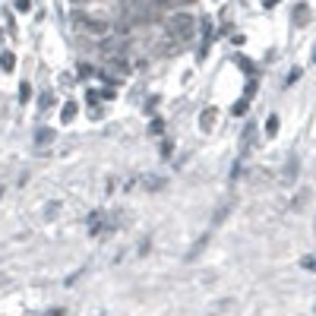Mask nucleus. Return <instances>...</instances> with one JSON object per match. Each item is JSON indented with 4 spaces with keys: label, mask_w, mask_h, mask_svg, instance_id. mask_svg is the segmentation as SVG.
Listing matches in <instances>:
<instances>
[{
    "label": "nucleus",
    "mask_w": 316,
    "mask_h": 316,
    "mask_svg": "<svg viewBox=\"0 0 316 316\" xmlns=\"http://www.w3.org/2000/svg\"><path fill=\"white\" fill-rule=\"evenodd\" d=\"M168 35L177 41H190L193 35H196V19L190 13H174L171 19H168Z\"/></svg>",
    "instance_id": "obj_1"
},
{
    "label": "nucleus",
    "mask_w": 316,
    "mask_h": 316,
    "mask_svg": "<svg viewBox=\"0 0 316 316\" xmlns=\"http://www.w3.org/2000/svg\"><path fill=\"white\" fill-rule=\"evenodd\" d=\"M70 19L76 23V29H86L89 35H108V29H111L104 19H95V16H86V13H73Z\"/></svg>",
    "instance_id": "obj_2"
},
{
    "label": "nucleus",
    "mask_w": 316,
    "mask_h": 316,
    "mask_svg": "<svg viewBox=\"0 0 316 316\" xmlns=\"http://www.w3.org/2000/svg\"><path fill=\"white\" fill-rule=\"evenodd\" d=\"M215 117H218V111H215V108H206V111H202V130H206V133L215 127Z\"/></svg>",
    "instance_id": "obj_3"
},
{
    "label": "nucleus",
    "mask_w": 316,
    "mask_h": 316,
    "mask_svg": "<svg viewBox=\"0 0 316 316\" xmlns=\"http://www.w3.org/2000/svg\"><path fill=\"white\" fill-rule=\"evenodd\" d=\"M294 19H297V26H307V23H310V7L301 4V7L294 10Z\"/></svg>",
    "instance_id": "obj_4"
},
{
    "label": "nucleus",
    "mask_w": 316,
    "mask_h": 316,
    "mask_svg": "<svg viewBox=\"0 0 316 316\" xmlns=\"http://www.w3.org/2000/svg\"><path fill=\"white\" fill-rule=\"evenodd\" d=\"M101 51H104V54H117V51H123V41L108 38V41H101Z\"/></svg>",
    "instance_id": "obj_5"
},
{
    "label": "nucleus",
    "mask_w": 316,
    "mask_h": 316,
    "mask_svg": "<svg viewBox=\"0 0 316 316\" xmlns=\"http://www.w3.org/2000/svg\"><path fill=\"white\" fill-rule=\"evenodd\" d=\"M0 67L13 70V67H16V54H13V51H4V54H0Z\"/></svg>",
    "instance_id": "obj_6"
},
{
    "label": "nucleus",
    "mask_w": 316,
    "mask_h": 316,
    "mask_svg": "<svg viewBox=\"0 0 316 316\" xmlns=\"http://www.w3.org/2000/svg\"><path fill=\"white\" fill-rule=\"evenodd\" d=\"M60 117H64V120L70 123L73 117H76V104H73V101H67V104H64V111H60Z\"/></svg>",
    "instance_id": "obj_7"
},
{
    "label": "nucleus",
    "mask_w": 316,
    "mask_h": 316,
    "mask_svg": "<svg viewBox=\"0 0 316 316\" xmlns=\"http://www.w3.org/2000/svg\"><path fill=\"white\" fill-rule=\"evenodd\" d=\"M35 139H38L41 145H45V142H51V139H54V130H38V133H35Z\"/></svg>",
    "instance_id": "obj_8"
},
{
    "label": "nucleus",
    "mask_w": 316,
    "mask_h": 316,
    "mask_svg": "<svg viewBox=\"0 0 316 316\" xmlns=\"http://www.w3.org/2000/svg\"><path fill=\"white\" fill-rule=\"evenodd\" d=\"M266 133H269V136H275V133H278V117H275V114L266 120Z\"/></svg>",
    "instance_id": "obj_9"
},
{
    "label": "nucleus",
    "mask_w": 316,
    "mask_h": 316,
    "mask_svg": "<svg viewBox=\"0 0 316 316\" xmlns=\"http://www.w3.org/2000/svg\"><path fill=\"white\" fill-rule=\"evenodd\" d=\"M247 104H250V98H244V101H237V104H234L231 111H234V114L240 117V114H247Z\"/></svg>",
    "instance_id": "obj_10"
},
{
    "label": "nucleus",
    "mask_w": 316,
    "mask_h": 316,
    "mask_svg": "<svg viewBox=\"0 0 316 316\" xmlns=\"http://www.w3.org/2000/svg\"><path fill=\"white\" fill-rule=\"evenodd\" d=\"M19 101H29V82L19 86Z\"/></svg>",
    "instance_id": "obj_11"
},
{
    "label": "nucleus",
    "mask_w": 316,
    "mask_h": 316,
    "mask_svg": "<svg viewBox=\"0 0 316 316\" xmlns=\"http://www.w3.org/2000/svg\"><path fill=\"white\" fill-rule=\"evenodd\" d=\"M79 76H82V79H89V76H92V67H89V64H82V67H79Z\"/></svg>",
    "instance_id": "obj_12"
},
{
    "label": "nucleus",
    "mask_w": 316,
    "mask_h": 316,
    "mask_svg": "<svg viewBox=\"0 0 316 316\" xmlns=\"http://www.w3.org/2000/svg\"><path fill=\"white\" fill-rule=\"evenodd\" d=\"M304 269H316V259H304Z\"/></svg>",
    "instance_id": "obj_13"
},
{
    "label": "nucleus",
    "mask_w": 316,
    "mask_h": 316,
    "mask_svg": "<svg viewBox=\"0 0 316 316\" xmlns=\"http://www.w3.org/2000/svg\"><path fill=\"white\" fill-rule=\"evenodd\" d=\"M263 4H266V7H278V4H282V0H263Z\"/></svg>",
    "instance_id": "obj_14"
},
{
    "label": "nucleus",
    "mask_w": 316,
    "mask_h": 316,
    "mask_svg": "<svg viewBox=\"0 0 316 316\" xmlns=\"http://www.w3.org/2000/svg\"><path fill=\"white\" fill-rule=\"evenodd\" d=\"M70 4H73V7H82V4H89V0H70Z\"/></svg>",
    "instance_id": "obj_15"
},
{
    "label": "nucleus",
    "mask_w": 316,
    "mask_h": 316,
    "mask_svg": "<svg viewBox=\"0 0 316 316\" xmlns=\"http://www.w3.org/2000/svg\"><path fill=\"white\" fill-rule=\"evenodd\" d=\"M177 4H183V7H190V4H196V0H177Z\"/></svg>",
    "instance_id": "obj_16"
}]
</instances>
